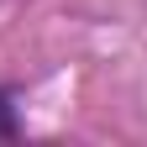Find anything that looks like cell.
Returning <instances> with one entry per match:
<instances>
[{
  "mask_svg": "<svg viewBox=\"0 0 147 147\" xmlns=\"http://www.w3.org/2000/svg\"><path fill=\"white\" fill-rule=\"evenodd\" d=\"M16 137V116H11V100L0 95V142H11Z\"/></svg>",
  "mask_w": 147,
  "mask_h": 147,
  "instance_id": "cell-1",
  "label": "cell"
}]
</instances>
